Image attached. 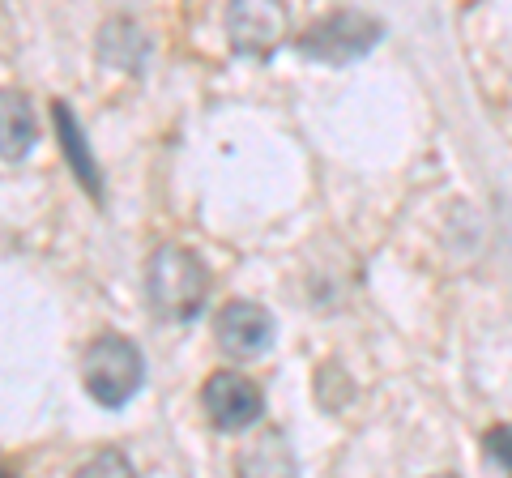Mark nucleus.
Here are the masks:
<instances>
[{
  "instance_id": "obj_1",
  "label": "nucleus",
  "mask_w": 512,
  "mask_h": 478,
  "mask_svg": "<svg viewBox=\"0 0 512 478\" xmlns=\"http://www.w3.org/2000/svg\"><path fill=\"white\" fill-rule=\"evenodd\" d=\"M146 291H150V304L163 316H171V321H192V316L205 308V295H210V269H205L197 252L167 244L150 257Z\"/></svg>"
},
{
  "instance_id": "obj_2",
  "label": "nucleus",
  "mask_w": 512,
  "mask_h": 478,
  "mask_svg": "<svg viewBox=\"0 0 512 478\" xmlns=\"http://www.w3.org/2000/svg\"><path fill=\"white\" fill-rule=\"evenodd\" d=\"M82 380H86V393L99 406L120 410L128 397L146 385V359H141V350L128 338H120V333H103V338H94L86 350Z\"/></svg>"
},
{
  "instance_id": "obj_3",
  "label": "nucleus",
  "mask_w": 512,
  "mask_h": 478,
  "mask_svg": "<svg viewBox=\"0 0 512 478\" xmlns=\"http://www.w3.org/2000/svg\"><path fill=\"white\" fill-rule=\"evenodd\" d=\"M384 26L367 13H355V9H342V13H329L320 18L312 30H303L299 39V52L316 60V65H333V69H346L355 65L359 56H367L372 47L380 43Z\"/></svg>"
},
{
  "instance_id": "obj_4",
  "label": "nucleus",
  "mask_w": 512,
  "mask_h": 478,
  "mask_svg": "<svg viewBox=\"0 0 512 478\" xmlns=\"http://www.w3.org/2000/svg\"><path fill=\"white\" fill-rule=\"evenodd\" d=\"M227 35L239 56L269 60L291 35V9H286V0H231Z\"/></svg>"
},
{
  "instance_id": "obj_5",
  "label": "nucleus",
  "mask_w": 512,
  "mask_h": 478,
  "mask_svg": "<svg viewBox=\"0 0 512 478\" xmlns=\"http://www.w3.org/2000/svg\"><path fill=\"white\" fill-rule=\"evenodd\" d=\"M201 406L210 414V423L222 427V432H244V427L261 419V389L239 372H218L205 380Z\"/></svg>"
},
{
  "instance_id": "obj_6",
  "label": "nucleus",
  "mask_w": 512,
  "mask_h": 478,
  "mask_svg": "<svg viewBox=\"0 0 512 478\" xmlns=\"http://www.w3.org/2000/svg\"><path fill=\"white\" fill-rule=\"evenodd\" d=\"M218 342L235 359H256L274 346V316L256 304H227L218 316Z\"/></svg>"
},
{
  "instance_id": "obj_7",
  "label": "nucleus",
  "mask_w": 512,
  "mask_h": 478,
  "mask_svg": "<svg viewBox=\"0 0 512 478\" xmlns=\"http://www.w3.org/2000/svg\"><path fill=\"white\" fill-rule=\"evenodd\" d=\"M35 141H39V124L30 99L18 90H0V158L18 163V158L35 150Z\"/></svg>"
},
{
  "instance_id": "obj_8",
  "label": "nucleus",
  "mask_w": 512,
  "mask_h": 478,
  "mask_svg": "<svg viewBox=\"0 0 512 478\" xmlns=\"http://www.w3.org/2000/svg\"><path fill=\"white\" fill-rule=\"evenodd\" d=\"M99 56H103V65H111V69L141 73V69H146V60H150V39H146V30H141L137 22L116 18V22L103 26Z\"/></svg>"
},
{
  "instance_id": "obj_9",
  "label": "nucleus",
  "mask_w": 512,
  "mask_h": 478,
  "mask_svg": "<svg viewBox=\"0 0 512 478\" xmlns=\"http://www.w3.org/2000/svg\"><path fill=\"white\" fill-rule=\"evenodd\" d=\"M56 137H60V150H64V158H69L73 175L90 188V197H103V180H99V167H94V154L86 146L82 129H77L73 111L64 107V103H56Z\"/></svg>"
},
{
  "instance_id": "obj_10",
  "label": "nucleus",
  "mask_w": 512,
  "mask_h": 478,
  "mask_svg": "<svg viewBox=\"0 0 512 478\" xmlns=\"http://www.w3.org/2000/svg\"><path fill=\"white\" fill-rule=\"evenodd\" d=\"M487 457L500 461V466L512 474V423L491 427V432H487Z\"/></svg>"
},
{
  "instance_id": "obj_11",
  "label": "nucleus",
  "mask_w": 512,
  "mask_h": 478,
  "mask_svg": "<svg viewBox=\"0 0 512 478\" xmlns=\"http://www.w3.org/2000/svg\"><path fill=\"white\" fill-rule=\"evenodd\" d=\"M103 470H116V474H133V466L120 457V453H103V457H94L86 461V474H103Z\"/></svg>"
}]
</instances>
